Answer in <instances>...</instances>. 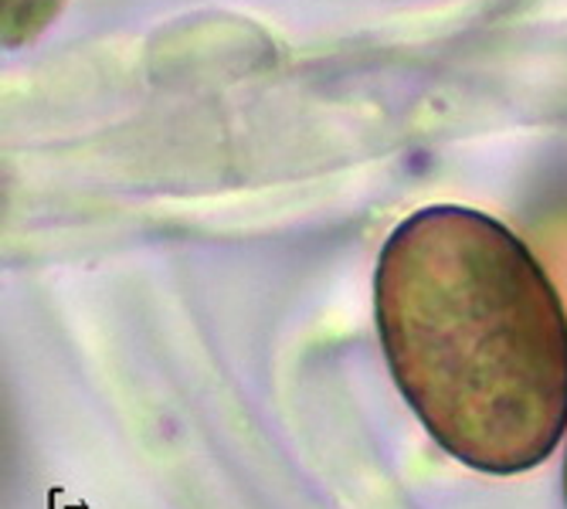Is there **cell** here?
Segmentation results:
<instances>
[{
	"instance_id": "6da1fadb",
	"label": "cell",
	"mask_w": 567,
	"mask_h": 509,
	"mask_svg": "<svg viewBox=\"0 0 567 509\" xmlns=\"http://www.w3.org/2000/svg\"><path fill=\"white\" fill-rule=\"evenodd\" d=\"M374 316L391 377L462 466L520 476L567 432V313L503 221L432 204L384 241Z\"/></svg>"
},
{
	"instance_id": "7a4b0ae2",
	"label": "cell",
	"mask_w": 567,
	"mask_h": 509,
	"mask_svg": "<svg viewBox=\"0 0 567 509\" xmlns=\"http://www.w3.org/2000/svg\"><path fill=\"white\" fill-rule=\"evenodd\" d=\"M564 499H567V455H564Z\"/></svg>"
}]
</instances>
